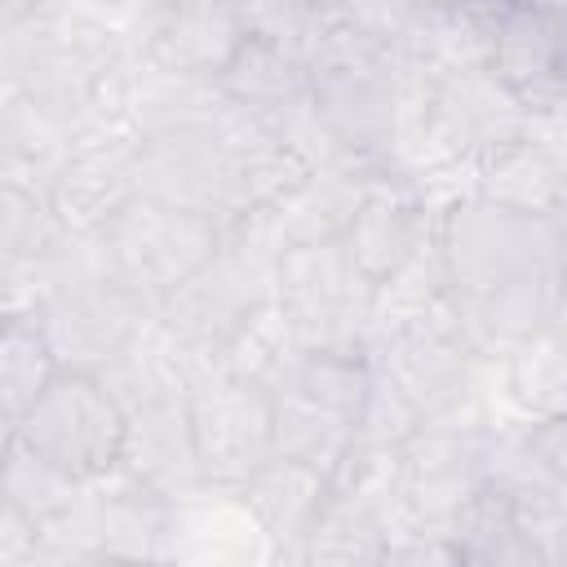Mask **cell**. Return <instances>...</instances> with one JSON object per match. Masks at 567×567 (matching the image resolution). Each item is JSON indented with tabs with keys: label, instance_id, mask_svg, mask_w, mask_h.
Masks as SVG:
<instances>
[{
	"label": "cell",
	"instance_id": "1",
	"mask_svg": "<svg viewBox=\"0 0 567 567\" xmlns=\"http://www.w3.org/2000/svg\"><path fill=\"white\" fill-rule=\"evenodd\" d=\"M306 75L310 111L328 142L354 159L390 164L403 80L394 49L346 22H319L306 49Z\"/></svg>",
	"mask_w": 567,
	"mask_h": 567
},
{
	"label": "cell",
	"instance_id": "2",
	"mask_svg": "<svg viewBox=\"0 0 567 567\" xmlns=\"http://www.w3.org/2000/svg\"><path fill=\"white\" fill-rule=\"evenodd\" d=\"M434 239L443 252V270L452 297H483L505 279L563 261V226L558 217L514 213L483 195H456L434 213ZM567 266V261H563Z\"/></svg>",
	"mask_w": 567,
	"mask_h": 567
},
{
	"label": "cell",
	"instance_id": "3",
	"mask_svg": "<svg viewBox=\"0 0 567 567\" xmlns=\"http://www.w3.org/2000/svg\"><path fill=\"white\" fill-rule=\"evenodd\" d=\"M372 394L368 354L306 350L297 368L275 385V447L301 456L337 478L359 447V421Z\"/></svg>",
	"mask_w": 567,
	"mask_h": 567
},
{
	"label": "cell",
	"instance_id": "4",
	"mask_svg": "<svg viewBox=\"0 0 567 567\" xmlns=\"http://www.w3.org/2000/svg\"><path fill=\"white\" fill-rule=\"evenodd\" d=\"M368 359L385 381H394L416 403L421 416L456 408L487 368V354L478 350L452 292L416 315L372 328Z\"/></svg>",
	"mask_w": 567,
	"mask_h": 567
},
{
	"label": "cell",
	"instance_id": "5",
	"mask_svg": "<svg viewBox=\"0 0 567 567\" xmlns=\"http://www.w3.org/2000/svg\"><path fill=\"white\" fill-rule=\"evenodd\" d=\"M275 301L297 323L306 350L368 354L377 288L354 266L341 235L288 244L275 270Z\"/></svg>",
	"mask_w": 567,
	"mask_h": 567
},
{
	"label": "cell",
	"instance_id": "6",
	"mask_svg": "<svg viewBox=\"0 0 567 567\" xmlns=\"http://www.w3.org/2000/svg\"><path fill=\"white\" fill-rule=\"evenodd\" d=\"M4 439H18L66 478L93 483L120 470L128 439V408L97 372L62 368Z\"/></svg>",
	"mask_w": 567,
	"mask_h": 567
},
{
	"label": "cell",
	"instance_id": "7",
	"mask_svg": "<svg viewBox=\"0 0 567 567\" xmlns=\"http://www.w3.org/2000/svg\"><path fill=\"white\" fill-rule=\"evenodd\" d=\"M226 230L217 217L155 199V195H137L106 230H102V252L106 266L151 306L159 310L195 270H204L221 244Z\"/></svg>",
	"mask_w": 567,
	"mask_h": 567
},
{
	"label": "cell",
	"instance_id": "8",
	"mask_svg": "<svg viewBox=\"0 0 567 567\" xmlns=\"http://www.w3.org/2000/svg\"><path fill=\"white\" fill-rule=\"evenodd\" d=\"M190 434L199 452L204 483L244 487L279 447H275V390L213 368L186 394Z\"/></svg>",
	"mask_w": 567,
	"mask_h": 567
},
{
	"label": "cell",
	"instance_id": "9",
	"mask_svg": "<svg viewBox=\"0 0 567 567\" xmlns=\"http://www.w3.org/2000/svg\"><path fill=\"white\" fill-rule=\"evenodd\" d=\"M142 195V137L124 120H93L49 182V204L71 235H102Z\"/></svg>",
	"mask_w": 567,
	"mask_h": 567
},
{
	"label": "cell",
	"instance_id": "10",
	"mask_svg": "<svg viewBox=\"0 0 567 567\" xmlns=\"http://www.w3.org/2000/svg\"><path fill=\"white\" fill-rule=\"evenodd\" d=\"M487 71L532 115L567 106V13L536 0H496Z\"/></svg>",
	"mask_w": 567,
	"mask_h": 567
},
{
	"label": "cell",
	"instance_id": "11",
	"mask_svg": "<svg viewBox=\"0 0 567 567\" xmlns=\"http://www.w3.org/2000/svg\"><path fill=\"white\" fill-rule=\"evenodd\" d=\"M434 235V208L416 177L399 168H377L341 230V244L350 248L354 266L377 284H385L425 239Z\"/></svg>",
	"mask_w": 567,
	"mask_h": 567
},
{
	"label": "cell",
	"instance_id": "12",
	"mask_svg": "<svg viewBox=\"0 0 567 567\" xmlns=\"http://www.w3.org/2000/svg\"><path fill=\"white\" fill-rule=\"evenodd\" d=\"M261 563L275 558L270 536L261 532L257 514L248 509L239 487H199L186 501L173 505L168 532H164V554L159 563Z\"/></svg>",
	"mask_w": 567,
	"mask_h": 567
},
{
	"label": "cell",
	"instance_id": "13",
	"mask_svg": "<svg viewBox=\"0 0 567 567\" xmlns=\"http://www.w3.org/2000/svg\"><path fill=\"white\" fill-rule=\"evenodd\" d=\"M470 190L514 213L558 217L567 208V159L549 137L536 133V124H527L470 159Z\"/></svg>",
	"mask_w": 567,
	"mask_h": 567
},
{
	"label": "cell",
	"instance_id": "14",
	"mask_svg": "<svg viewBox=\"0 0 567 567\" xmlns=\"http://www.w3.org/2000/svg\"><path fill=\"white\" fill-rule=\"evenodd\" d=\"M120 470L133 474L142 487L159 492L173 505L186 501L190 492L208 487L204 470H199L195 434H190L186 394L155 399V403H142V408L128 412V439H124Z\"/></svg>",
	"mask_w": 567,
	"mask_h": 567
},
{
	"label": "cell",
	"instance_id": "15",
	"mask_svg": "<svg viewBox=\"0 0 567 567\" xmlns=\"http://www.w3.org/2000/svg\"><path fill=\"white\" fill-rule=\"evenodd\" d=\"M248 31V0H168L146 40V53L186 75L221 80Z\"/></svg>",
	"mask_w": 567,
	"mask_h": 567
},
{
	"label": "cell",
	"instance_id": "16",
	"mask_svg": "<svg viewBox=\"0 0 567 567\" xmlns=\"http://www.w3.org/2000/svg\"><path fill=\"white\" fill-rule=\"evenodd\" d=\"M337 478L301 456H284L275 452L239 492L248 501V509L257 514L261 532L275 545V558L288 563H306V540L332 496Z\"/></svg>",
	"mask_w": 567,
	"mask_h": 567
},
{
	"label": "cell",
	"instance_id": "17",
	"mask_svg": "<svg viewBox=\"0 0 567 567\" xmlns=\"http://www.w3.org/2000/svg\"><path fill=\"white\" fill-rule=\"evenodd\" d=\"M306 40L275 35V31H248L230 66L221 71V89L230 102L275 120L288 128L310 111V75H306Z\"/></svg>",
	"mask_w": 567,
	"mask_h": 567
},
{
	"label": "cell",
	"instance_id": "18",
	"mask_svg": "<svg viewBox=\"0 0 567 567\" xmlns=\"http://www.w3.org/2000/svg\"><path fill=\"white\" fill-rule=\"evenodd\" d=\"M563 288H567V266L554 261V266H536V270H523L514 279H505L501 288L483 292V297H456L478 350L487 359H501L509 354L514 346L549 332L554 323V310L563 301Z\"/></svg>",
	"mask_w": 567,
	"mask_h": 567
},
{
	"label": "cell",
	"instance_id": "19",
	"mask_svg": "<svg viewBox=\"0 0 567 567\" xmlns=\"http://www.w3.org/2000/svg\"><path fill=\"white\" fill-rule=\"evenodd\" d=\"M399 501L372 487H350L337 483L310 540H306V563H332V567H372L385 563L390 527L399 523Z\"/></svg>",
	"mask_w": 567,
	"mask_h": 567
},
{
	"label": "cell",
	"instance_id": "20",
	"mask_svg": "<svg viewBox=\"0 0 567 567\" xmlns=\"http://www.w3.org/2000/svg\"><path fill=\"white\" fill-rule=\"evenodd\" d=\"M492 368L518 425L567 412V341L558 332H540L514 346L509 354L492 359Z\"/></svg>",
	"mask_w": 567,
	"mask_h": 567
},
{
	"label": "cell",
	"instance_id": "21",
	"mask_svg": "<svg viewBox=\"0 0 567 567\" xmlns=\"http://www.w3.org/2000/svg\"><path fill=\"white\" fill-rule=\"evenodd\" d=\"M452 540L461 563L474 567H496V563H540L523 518H518V501L505 487L483 483L465 509L452 518Z\"/></svg>",
	"mask_w": 567,
	"mask_h": 567
},
{
	"label": "cell",
	"instance_id": "22",
	"mask_svg": "<svg viewBox=\"0 0 567 567\" xmlns=\"http://www.w3.org/2000/svg\"><path fill=\"white\" fill-rule=\"evenodd\" d=\"M62 372L44 328L35 315H4L0 332V421L4 434L27 416V408L44 394V385Z\"/></svg>",
	"mask_w": 567,
	"mask_h": 567
},
{
	"label": "cell",
	"instance_id": "23",
	"mask_svg": "<svg viewBox=\"0 0 567 567\" xmlns=\"http://www.w3.org/2000/svg\"><path fill=\"white\" fill-rule=\"evenodd\" d=\"M301 354H306V341H301L297 323H292L288 310L270 297V301H261V306L252 310V319L235 332V341L221 350L217 368H226V372H235V377H248V381L275 390V385L297 368Z\"/></svg>",
	"mask_w": 567,
	"mask_h": 567
},
{
	"label": "cell",
	"instance_id": "24",
	"mask_svg": "<svg viewBox=\"0 0 567 567\" xmlns=\"http://www.w3.org/2000/svg\"><path fill=\"white\" fill-rule=\"evenodd\" d=\"M523 439H527L532 456L540 461V470L549 474V483H558L567 492V412L527 421L523 425Z\"/></svg>",
	"mask_w": 567,
	"mask_h": 567
},
{
	"label": "cell",
	"instance_id": "25",
	"mask_svg": "<svg viewBox=\"0 0 567 567\" xmlns=\"http://www.w3.org/2000/svg\"><path fill=\"white\" fill-rule=\"evenodd\" d=\"M44 4H53V0H4V22H18V18H27Z\"/></svg>",
	"mask_w": 567,
	"mask_h": 567
},
{
	"label": "cell",
	"instance_id": "26",
	"mask_svg": "<svg viewBox=\"0 0 567 567\" xmlns=\"http://www.w3.org/2000/svg\"><path fill=\"white\" fill-rule=\"evenodd\" d=\"M549 332H558V337L567 341V288H563V301H558V310H554V323H549Z\"/></svg>",
	"mask_w": 567,
	"mask_h": 567
},
{
	"label": "cell",
	"instance_id": "27",
	"mask_svg": "<svg viewBox=\"0 0 567 567\" xmlns=\"http://www.w3.org/2000/svg\"><path fill=\"white\" fill-rule=\"evenodd\" d=\"M558 226H563V261H567V208L558 213Z\"/></svg>",
	"mask_w": 567,
	"mask_h": 567
}]
</instances>
